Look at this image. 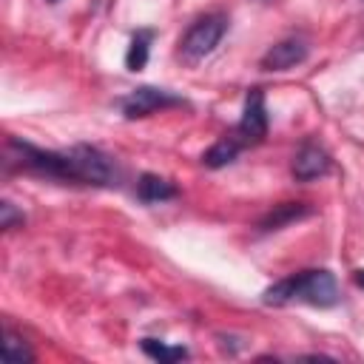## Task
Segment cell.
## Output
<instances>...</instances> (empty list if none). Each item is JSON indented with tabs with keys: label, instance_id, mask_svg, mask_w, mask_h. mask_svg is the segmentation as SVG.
Masks as SVG:
<instances>
[{
	"label": "cell",
	"instance_id": "cell-1",
	"mask_svg": "<svg viewBox=\"0 0 364 364\" xmlns=\"http://www.w3.org/2000/svg\"><path fill=\"white\" fill-rule=\"evenodd\" d=\"M6 171H26L34 176H46L65 185H88V188H117L119 168L117 162L94 148L74 145L68 151H46L26 139H6Z\"/></svg>",
	"mask_w": 364,
	"mask_h": 364
},
{
	"label": "cell",
	"instance_id": "cell-2",
	"mask_svg": "<svg viewBox=\"0 0 364 364\" xmlns=\"http://www.w3.org/2000/svg\"><path fill=\"white\" fill-rule=\"evenodd\" d=\"M262 301L273 307H282L290 301H304L313 307H333L338 301V284L330 270H301V273L273 282L262 293Z\"/></svg>",
	"mask_w": 364,
	"mask_h": 364
},
{
	"label": "cell",
	"instance_id": "cell-3",
	"mask_svg": "<svg viewBox=\"0 0 364 364\" xmlns=\"http://www.w3.org/2000/svg\"><path fill=\"white\" fill-rule=\"evenodd\" d=\"M225 31H228V14L208 11V14L196 17L188 26V31L179 37V57L185 63H191V65L199 63V60H205L208 54L216 51V46L222 43Z\"/></svg>",
	"mask_w": 364,
	"mask_h": 364
},
{
	"label": "cell",
	"instance_id": "cell-4",
	"mask_svg": "<svg viewBox=\"0 0 364 364\" xmlns=\"http://www.w3.org/2000/svg\"><path fill=\"white\" fill-rule=\"evenodd\" d=\"M179 105H188V102L182 97H176L173 91L156 88V85H139L119 100V111L125 119H142V117L159 114L165 108H179Z\"/></svg>",
	"mask_w": 364,
	"mask_h": 364
},
{
	"label": "cell",
	"instance_id": "cell-5",
	"mask_svg": "<svg viewBox=\"0 0 364 364\" xmlns=\"http://www.w3.org/2000/svg\"><path fill=\"white\" fill-rule=\"evenodd\" d=\"M230 136H233L242 148L259 145V142L267 136V108H264V94H262V88H250V91H247L242 117H239L236 128L230 131Z\"/></svg>",
	"mask_w": 364,
	"mask_h": 364
},
{
	"label": "cell",
	"instance_id": "cell-6",
	"mask_svg": "<svg viewBox=\"0 0 364 364\" xmlns=\"http://www.w3.org/2000/svg\"><path fill=\"white\" fill-rule=\"evenodd\" d=\"M307 54H310L307 40H301V37H284V40L273 43V46L262 54L259 65H262L264 71H287V68L301 65V63L307 60Z\"/></svg>",
	"mask_w": 364,
	"mask_h": 364
},
{
	"label": "cell",
	"instance_id": "cell-7",
	"mask_svg": "<svg viewBox=\"0 0 364 364\" xmlns=\"http://www.w3.org/2000/svg\"><path fill=\"white\" fill-rule=\"evenodd\" d=\"M330 168H333L330 154H327L321 145H316V142H304V145L296 151V156H293L290 173H293L296 182H313V179L327 176Z\"/></svg>",
	"mask_w": 364,
	"mask_h": 364
},
{
	"label": "cell",
	"instance_id": "cell-8",
	"mask_svg": "<svg viewBox=\"0 0 364 364\" xmlns=\"http://www.w3.org/2000/svg\"><path fill=\"white\" fill-rule=\"evenodd\" d=\"M176 185L171 179H162L156 173H142L136 179V196L145 202V205H156V202H168V199H176Z\"/></svg>",
	"mask_w": 364,
	"mask_h": 364
},
{
	"label": "cell",
	"instance_id": "cell-9",
	"mask_svg": "<svg viewBox=\"0 0 364 364\" xmlns=\"http://www.w3.org/2000/svg\"><path fill=\"white\" fill-rule=\"evenodd\" d=\"M245 148L230 136V134H225L222 139H216L205 154H202V165L205 168H225V165H230V162H236V156L242 154Z\"/></svg>",
	"mask_w": 364,
	"mask_h": 364
},
{
	"label": "cell",
	"instance_id": "cell-10",
	"mask_svg": "<svg viewBox=\"0 0 364 364\" xmlns=\"http://www.w3.org/2000/svg\"><path fill=\"white\" fill-rule=\"evenodd\" d=\"M151 43H154V28H139V31H134V37H131V43H128V51H125V68H128V71H142V68L148 65Z\"/></svg>",
	"mask_w": 364,
	"mask_h": 364
},
{
	"label": "cell",
	"instance_id": "cell-11",
	"mask_svg": "<svg viewBox=\"0 0 364 364\" xmlns=\"http://www.w3.org/2000/svg\"><path fill=\"white\" fill-rule=\"evenodd\" d=\"M307 213H310V208H307L304 202H284V205H276V208L259 222V228H262L264 233L282 230L284 225H290V222H296V219H301V216H307Z\"/></svg>",
	"mask_w": 364,
	"mask_h": 364
},
{
	"label": "cell",
	"instance_id": "cell-12",
	"mask_svg": "<svg viewBox=\"0 0 364 364\" xmlns=\"http://www.w3.org/2000/svg\"><path fill=\"white\" fill-rule=\"evenodd\" d=\"M3 355L9 364H28L34 361V350L23 336H17L11 327H6V341H3Z\"/></svg>",
	"mask_w": 364,
	"mask_h": 364
},
{
	"label": "cell",
	"instance_id": "cell-13",
	"mask_svg": "<svg viewBox=\"0 0 364 364\" xmlns=\"http://www.w3.org/2000/svg\"><path fill=\"white\" fill-rule=\"evenodd\" d=\"M139 347H142V353L151 355L154 361H182V358L191 355L188 347H171V344H165V341H159V338H142Z\"/></svg>",
	"mask_w": 364,
	"mask_h": 364
},
{
	"label": "cell",
	"instance_id": "cell-14",
	"mask_svg": "<svg viewBox=\"0 0 364 364\" xmlns=\"http://www.w3.org/2000/svg\"><path fill=\"white\" fill-rule=\"evenodd\" d=\"M23 222H26L23 210H17L11 202H0V228L3 230H11V228H17Z\"/></svg>",
	"mask_w": 364,
	"mask_h": 364
},
{
	"label": "cell",
	"instance_id": "cell-15",
	"mask_svg": "<svg viewBox=\"0 0 364 364\" xmlns=\"http://www.w3.org/2000/svg\"><path fill=\"white\" fill-rule=\"evenodd\" d=\"M353 282H355V284H358V287L364 290V267H358V270L353 273Z\"/></svg>",
	"mask_w": 364,
	"mask_h": 364
},
{
	"label": "cell",
	"instance_id": "cell-16",
	"mask_svg": "<svg viewBox=\"0 0 364 364\" xmlns=\"http://www.w3.org/2000/svg\"><path fill=\"white\" fill-rule=\"evenodd\" d=\"M46 3H51V6H54V3H60V0H46Z\"/></svg>",
	"mask_w": 364,
	"mask_h": 364
}]
</instances>
